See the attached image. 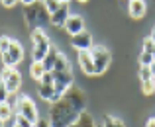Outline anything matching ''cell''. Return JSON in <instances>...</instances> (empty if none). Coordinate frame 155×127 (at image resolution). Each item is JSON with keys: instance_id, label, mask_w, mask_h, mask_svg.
Masks as SVG:
<instances>
[{"instance_id": "obj_1", "label": "cell", "mask_w": 155, "mask_h": 127, "mask_svg": "<svg viewBox=\"0 0 155 127\" xmlns=\"http://www.w3.org/2000/svg\"><path fill=\"white\" fill-rule=\"evenodd\" d=\"M84 94L81 88H71L61 96V100H57L51 106L49 112V123L51 127H71L77 119L81 117V113L84 112Z\"/></svg>"}, {"instance_id": "obj_2", "label": "cell", "mask_w": 155, "mask_h": 127, "mask_svg": "<svg viewBox=\"0 0 155 127\" xmlns=\"http://www.w3.org/2000/svg\"><path fill=\"white\" fill-rule=\"evenodd\" d=\"M24 16H26L28 26L35 27V30H38V27H41L45 20H49V12H47L45 4L39 2V0H38V2H34V4H30V6H26Z\"/></svg>"}, {"instance_id": "obj_3", "label": "cell", "mask_w": 155, "mask_h": 127, "mask_svg": "<svg viewBox=\"0 0 155 127\" xmlns=\"http://www.w3.org/2000/svg\"><path fill=\"white\" fill-rule=\"evenodd\" d=\"M31 39H34V61H43L45 55L49 53L51 49V43H49V37L45 35V31L41 27L34 30L31 33Z\"/></svg>"}, {"instance_id": "obj_4", "label": "cell", "mask_w": 155, "mask_h": 127, "mask_svg": "<svg viewBox=\"0 0 155 127\" xmlns=\"http://www.w3.org/2000/svg\"><path fill=\"white\" fill-rule=\"evenodd\" d=\"M91 55H92V63H94V75H104L110 61H112L110 51L106 47H92Z\"/></svg>"}, {"instance_id": "obj_5", "label": "cell", "mask_w": 155, "mask_h": 127, "mask_svg": "<svg viewBox=\"0 0 155 127\" xmlns=\"http://www.w3.org/2000/svg\"><path fill=\"white\" fill-rule=\"evenodd\" d=\"M16 113H18V116H22V117H26V119H30L31 123H35V121L39 119V117H38V108H35L34 100H31L30 96H20Z\"/></svg>"}, {"instance_id": "obj_6", "label": "cell", "mask_w": 155, "mask_h": 127, "mask_svg": "<svg viewBox=\"0 0 155 127\" xmlns=\"http://www.w3.org/2000/svg\"><path fill=\"white\" fill-rule=\"evenodd\" d=\"M0 80L6 84V88H8L10 94H16L18 88H20V84H22V76H20V72L16 71V68H12V67H4L2 75H0Z\"/></svg>"}, {"instance_id": "obj_7", "label": "cell", "mask_w": 155, "mask_h": 127, "mask_svg": "<svg viewBox=\"0 0 155 127\" xmlns=\"http://www.w3.org/2000/svg\"><path fill=\"white\" fill-rule=\"evenodd\" d=\"M22 57H24V49H22V45H20L18 41H14V39H12L10 49H8V51L2 55V63H4V67H12V68H14L16 65L22 61Z\"/></svg>"}, {"instance_id": "obj_8", "label": "cell", "mask_w": 155, "mask_h": 127, "mask_svg": "<svg viewBox=\"0 0 155 127\" xmlns=\"http://www.w3.org/2000/svg\"><path fill=\"white\" fill-rule=\"evenodd\" d=\"M53 86H55L57 94H59V96H63V94L73 86V72L71 71L53 72Z\"/></svg>"}, {"instance_id": "obj_9", "label": "cell", "mask_w": 155, "mask_h": 127, "mask_svg": "<svg viewBox=\"0 0 155 127\" xmlns=\"http://www.w3.org/2000/svg\"><path fill=\"white\" fill-rule=\"evenodd\" d=\"M69 4L67 2H63L59 6V10H55L53 14L49 16V22L53 24V26H57V27H65V22L69 20Z\"/></svg>"}, {"instance_id": "obj_10", "label": "cell", "mask_w": 155, "mask_h": 127, "mask_svg": "<svg viewBox=\"0 0 155 127\" xmlns=\"http://www.w3.org/2000/svg\"><path fill=\"white\" fill-rule=\"evenodd\" d=\"M71 43H73V47L79 49V51H91L92 49V37H91V33H87V31H81V33L73 35Z\"/></svg>"}, {"instance_id": "obj_11", "label": "cell", "mask_w": 155, "mask_h": 127, "mask_svg": "<svg viewBox=\"0 0 155 127\" xmlns=\"http://www.w3.org/2000/svg\"><path fill=\"white\" fill-rule=\"evenodd\" d=\"M65 30H67V33H71V35H77V33H81V31H84V22H83V18L81 16H69V20L65 22Z\"/></svg>"}, {"instance_id": "obj_12", "label": "cell", "mask_w": 155, "mask_h": 127, "mask_svg": "<svg viewBox=\"0 0 155 127\" xmlns=\"http://www.w3.org/2000/svg\"><path fill=\"white\" fill-rule=\"evenodd\" d=\"M79 65L84 75H94V63H92L91 51H79Z\"/></svg>"}, {"instance_id": "obj_13", "label": "cell", "mask_w": 155, "mask_h": 127, "mask_svg": "<svg viewBox=\"0 0 155 127\" xmlns=\"http://www.w3.org/2000/svg\"><path fill=\"white\" fill-rule=\"evenodd\" d=\"M39 96H41V100L51 102V104H55L57 100H61V96L57 94V90H55L53 84H39Z\"/></svg>"}, {"instance_id": "obj_14", "label": "cell", "mask_w": 155, "mask_h": 127, "mask_svg": "<svg viewBox=\"0 0 155 127\" xmlns=\"http://www.w3.org/2000/svg\"><path fill=\"white\" fill-rule=\"evenodd\" d=\"M130 16L132 18H136V20H140V18H143L145 16V2L143 0H130Z\"/></svg>"}, {"instance_id": "obj_15", "label": "cell", "mask_w": 155, "mask_h": 127, "mask_svg": "<svg viewBox=\"0 0 155 127\" xmlns=\"http://www.w3.org/2000/svg\"><path fill=\"white\" fill-rule=\"evenodd\" d=\"M57 55H59V51H57L55 47H51V49H49V53H47V55H45V59L41 61V63H43V67H45V71H47V72H53V67H55Z\"/></svg>"}, {"instance_id": "obj_16", "label": "cell", "mask_w": 155, "mask_h": 127, "mask_svg": "<svg viewBox=\"0 0 155 127\" xmlns=\"http://www.w3.org/2000/svg\"><path fill=\"white\" fill-rule=\"evenodd\" d=\"M65 71H71V67H69L67 57H65L63 53H59V55H57V61H55V67H53V72H65Z\"/></svg>"}, {"instance_id": "obj_17", "label": "cell", "mask_w": 155, "mask_h": 127, "mask_svg": "<svg viewBox=\"0 0 155 127\" xmlns=\"http://www.w3.org/2000/svg\"><path fill=\"white\" fill-rule=\"evenodd\" d=\"M30 72H31V76H34L35 80H41V76L45 75V67H43V63L41 61H34V65H31V68H30Z\"/></svg>"}, {"instance_id": "obj_18", "label": "cell", "mask_w": 155, "mask_h": 127, "mask_svg": "<svg viewBox=\"0 0 155 127\" xmlns=\"http://www.w3.org/2000/svg\"><path fill=\"white\" fill-rule=\"evenodd\" d=\"M71 127H96V125H94V121H92V117L88 116L87 112H83V113H81V117Z\"/></svg>"}, {"instance_id": "obj_19", "label": "cell", "mask_w": 155, "mask_h": 127, "mask_svg": "<svg viewBox=\"0 0 155 127\" xmlns=\"http://www.w3.org/2000/svg\"><path fill=\"white\" fill-rule=\"evenodd\" d=\"M12 116H16L14 110H12L8 104H0V121H8Z\"/></svg>"}, {"instance_id": "obj_20", "label": "cell", "mask_w": 155, "mask_h": 127, "mask_svg": "<svg viewBox=\"0 0 155 127\" xmlns=\"http://www.w3.org/2000/svg\"><path fill=\"white\" fill-rule=\"evenodd\" d=\"M153 61H155V57L151 55V53L141 51V55H140V65H141V67H151Z\"/></svg>"}, {"instance_id": "obj_21", "label": "cell", "mask_w": 155, "mask_h": 127, "mask_svg": "<svg viewBox=\"0 0 155 127\" xmlns=\"http://www.w3.org/2000/svg\"><path fill=\"white\" fill-rule=\"evenodd\" d=\"M102 127H124V123H122L120 119H116V117H112V116H106L104 121H102Z\"/></svg>"}, {"instance_id": "obj_22", "label": "cell", "mask_w": 155, "mask_h": 127, "mask_svg": "<svg viewBox=\"0 0 155 127\" xmlns=\"http://www.w3.org/2000/svg\"><path fill=\"white\" fill-rule=\"evenodd\" d=\"M43 4H45L47 12H49V16H51V14H53V12H55V10H59V6H61V4H63V2H61V0H45V2H43Z\"/></svg>"}, {"instance_id": "obj_23", "label": "cell", "mask_w": 155, "mask_h": 127, "mask_svg": "<svg viewBox=\"0 0 155 127\" xmlns=\"http://www.w3.org/2000/svg\"><path fill=\"white\" fill-rule=\"evenodd\" d=\"M10 45H12V39L6 37V35H2V37H0V55H4V53L10 49Z\"/></svg>"}, {"instance_id": "obj_24", "label": "cell", "mask_w": 155, "mask_h": 127, "mask_svg": "<svg viewBox=\"0 0 155 127\" xmlns=\"http://www.w3.org/2000/svg\"><path fill=\"white\" fill-rule=\"evenodd\" d=\"M141 90H143V94H153L155 92V80H145V82H141Z\"/></svg>"}, {"instance_id": "obj_25", "label": "cell", "mask_w": 155, "mask_h": 127, "mask_svg": "<svg viewBox=\"0 0 155 127\" xmlns=\"http://www.w3.org/2000/svg\"><path fill=\"white\" fill-rule=\"evenodd\" d=\"M140 78H141V82H145V80H151V78H153L151 68H149V67H141V68H140Z\"/></svg>"}, {"instance_id": "obj_26", "label": "cell", "mask_w": 155, "mask_h": 127, "mask_svg": "<svg viewBox=\"0 0 155 127\" xmlns=\"http://www.w3.org/2000/svg\"><path fill=\"white\" fill-rule=\"evenodd\" d=\"M8 96H10V92H8L6 84L0 80V104H6V102H8Z\"/></svg>"}, {"instance_id": "obj_27", "label": "cell", "mask_w": 155, "mask_h": 127, "mask_svg": "<svg viewBox=\"0 0 155 127\" xmlns=\"http://www.w3.org/2000/svg\"><path fill=\"white\" fill-rule=\"evenodd\" d=\"M143 51H145V53H151V55L155 53V43H153L151 37H147V39L143 41Z\"/></svg>"}, {"instance_id": "obj_28", "label": "cell", "mask_w": 155, "mask_h": 127, "mask_svg": "<svg viewBox=\"0 0 155 127\" xmlns=\"http://www.w3.org/2000/svg\"><path fill=\"white\" fill-rule=\"evenodd\" d=\"M18 102H20V96H16V94H10V96H8V102H6V104L16 112V108H18Z\"/></svg>"}, {"instance_id": "obj_29", "label": "cell", "mask_w": 155, "mask_h": 127, "mask_svg": "<svg viewBox=\"0 0 155 127\" xmlns=\"http://www.w3.org/2000/svg\"><path fill=\"white\" fill-rule=\"evenodd\" d=\"M16 123H18V127H34V123H31L30 119H26V117H22V116H18Z\"/></svg>"}, {"instance_id": "obj_30", "label": "cell", "mask_w": 155, "mask_h": 127, "mask_svg": "<svg viewBox=\"0 0 155 127\" xmlns=\"http://www.w3.org/2000/svg\"><path fill=\"white\" fill-rule=\"evenodd\" d=\"M39 84H53V72H45L39 80Z\"/></svg>"}, {"instance_id": "obj_31", "label": "cell", "mask_w": 155, "mask_h": 127, "mask_svg": "<svg viewBox=\"0 0 155 127\" xmlns=\"http://www.w3.org/2000/svg\"><path fill=\"white\" fill-rule=\"evenodd\" d=\"M34 127H51V123H49V119H38L34 123Z\"/></svg>"}, {"instance_id": "obj_32", "label": "cell", "mask_w": 155, "mask_h": 127, "mask_svg": "<svg viewBox=\"0 0 155 127\" xmlns=\"http://www.w3.org/2000/svg\"><path fill=\"white\" fill-rule=\"evenodd\" d=\"M0 2H2V4H4L6 8H12V6H14L16 2H18V0H0Z\"/></svg>"}, {"instance_id": "obj_33", "label": "cell", "mask_w": 155, "mask_h": 127, "mask_svg": "<svg viewBox=\"0 0 155 127\" xmlns=\"http://www.w3.org/2000/svg\"><path fill=\"white\" fill-rule=\"evenodd\" d=\"M145 127H155V117H151V119H147V123H145Z\"/></svg>"}, {"instance_id": "obj_34", "label": "cell", "mask_w": 155, "mask_h": 127, "mask_svg": "<svg viewBox=\"0 0 155 127\" xmlns=\"http://www.w3.org/2000/svg\"><path fill=\"white\" fill-rule=\"evenodd\" d=\"M18 2H24L26 6H30V4H34V2H38V0H18Z\"/></svg>"}, {"instance_id": "obj_35", "label": "cell", "mask_w": 155, "mask_h": 127, "mask_svg": "<svg viewBox=\"0 0 155 127\" xmlns=\"http://www.w3.org/2000/svg\"><path fill=\"white\" fill-rule=\"evenodd\" d=\"M149 68H151V75H153V78H155V61H153V65H151Z\"/></svg>"}, {"instance_id": "obj_36", "label": "cell", "mask_w": 155, "mask_h": 127, "mask_svg": "<svg viewBox=\"0 0 155 127\" xmlns=\"http://www.w3.org/2000/svg\"><path fill=\"white\" fill-rule=\"evenodd\" d=\"M149 37L153 39V43H155V26H153V30H151V35H149Z\"/></svg>"}, {"instance_id": "obj_37", "label": "cell", "mask_w": 155, "mask_h": 127, "mask_svg": "<svg viewBox=\"0 0 155 127\" xmlns=\"http://www.w3.org/2000/svg\"><path fill=\"white\" fill-rule=\"evenodd\" d=\"M77 2H83L84 4V2H88V0H77Z\"/></svg>"}, {"instance_id": "obj_38", "label": "cell", "mask_w": 155, "mask_h": 127, "mask_svg": "<svg viewBox=\"0 0 155 127\" xmlns=\"http://www.w3.org/2000/svg\"><path fill=\"white\" fill-rule=\"evenodd\" d=\"M0 127H4V121H0Z\"/></svg>"}, {"instance_id": "obj_39", "label": "cell", "mask_w": 155, "mask_h": 127, "mask_svg": "<svg viewBox=\"0 0 155 127\" xmlns=\"http://www.w3.org/2000/svg\"><path fill=\"white\" fill-rule=\"evenodd\" d=\"M39 2H45V0H39Z\"/></svg>"}, {"instance_id": "obj_40", "label": "cell", "mask_w": 155, "mask_h": 127, "mask_svg": "<svg viewBox=\"0 0 155 127\" xmlns=\"http://www.w3.org/2000/svg\"><path fill=\"white\" fill-rule=\"evenodd\" d=\"M14 127H18V123H16V125H14Z\"/></svg>"}, {"instance_id": "obj_41", "label": "cell", "mask_w": 155, "mask_h": 127, "mask_svg": "<svg viewBox=\"0 0 155 127\" xmlns=\"http://www.w3.org/2000/svg\"><path fill=\"white\" fill-rule=\"evenodd\" d=\"M153 80H155V78H153Z\"/></svg>"}]
</instances>
